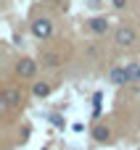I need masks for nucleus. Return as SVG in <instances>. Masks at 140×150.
Returning a JSON list of instances; mask_svg holds the SVG:
<instances>
[{
	"instance_id": "9d476101",
	"label": "nucleus",
	"mask_w": 140,
	"mask_h": 150,
	"mask_svg": "<svg viewBox=\"0 0 140 150\" xmlns=\"http://www.w3.org/2000/svg\"><path fill=\"white\" fill-rule=\"evenodd\" d=\"M50 90H53V84H50V82H34L32 95H34V98H48V95H50Z\"/></svg>"
},
{
	"instance_id": "ddd939ff",
	"label": "nucleus",
	"mask_w": 140,
	"mask_h": 150,
	"mask_svg": "<svg viewBox=\"0 0 140 150\" xmlns=\"http://www.w3.org/2000/svg\"><path fill=\"white\" fill-rule=\"evenodd\" d=\"M45 3H53V0H45Z\"/></svg>"
},
{
	"instance_id": "f03ea898",
	"label": "nucleus",
	"mask_w": 140,
	"mask_h": 150,
	"mask_svg": "<svg viewBox=\"0 0 140 150\" xmlns=\"http://www.w3.org/2000/svg\"><path fill=\"white\" fill-rule=\"evenodd\" d=\"M114 42L119 45V47H130V45H135L138 42V32L132 29V26H119L116 32H114Z\"/></svg>"
},
{
	"instance_id": "9b49d317",
	"label": "nucleus",
	"mask_w": 140,
	"mask_h": 150,
	"mask_svg": "<svg viewBox=\"0 0 140 150\" xmlns=\"http://www.w3.org/2000/svg\"><path fill=\"white\" fill-rule=\"evenodd\" d=\"M93 116H95V119L101 116V92H95V108H93Z\"/></svg>"
},
{
	"instance_id": "6e6552de",
	"label": "nucleus",
	"mask_w": 140,
	"mask_h": 150,
	"mask_svg": "<svg viewBox=\"0 0 140 150\" xmlns=\"http://www.w3.org/2000/svg\"><path fill=\"white\" fill-rule=\"evenodd\" d=\"M93 140H95V142H109V140H111V129H109L106 124H95V127H93Z\"/></svg>"
},
{
	"instance_id": "f257e3e1",
	"label": "nucleus",
	"mask_w": 140,
	"mask_h": 150,
	"mask_svg": "<svg viewBox=\"0 0 140 150\" xmlns=\"http://www.w3.org/2000/svg\"><path fill=\"white\" fill-rule=\"evenodd\" d=\"M29 29H32V37H34V40H48V37L53 34V21H50L48 16H37Z\"/></svg>"
},
{
	"instance_id": "39448f33",
	"label": "nucleus",
	"mask_w": 140,
	"mask_h": 150,
	"mask_svg": "<svg viewBox=\"0 0 140 150\" xmlns=\"http://www.w3.org/2000/svg\"><path fill=\"white\" fill-rule=\"evenodd\" d=\"M109 26H111V24H109V18H106V16H93V18L87 21V29H90L93 34H106V32H109Z\"/></svg>"
},
{
	"instance_id": "f8f14e48",
	"label": "nucleus",
	"mask_w": 140,
	"mask_h": 150,
	"mask_svg": "<svg viewBox=\"0 0 140 150\" xmlns=\"http://www.w3.org/2000/svg\"><path fill=\"white\" fill-rule=\"evenodd\" d=\"M111 5H114L116 11H124V8H127V0H111Z\"/></svg>"
},
{
	"instance_id": "7ed1b4c3",
	"label": "nucleus",
	"mask_w": 140,
	"mask_h": 150,
	"mask_svg": "<svg viewBox=\"0 0 140 150\" xmlns=\"http://www.w3.org/2000/svg\"><path fill=\"white\" fill-rule=\"evenodd\" d=\"M37 66H40V63H37L34 58H19V61H16V74H19L21 79H32V76L37 74Z\"/></svg>"
},
{
	"instance_id": "20e7f679",
	"label": "nucleus",
	"mask_w": 140,
	"mask_h": 150,
	"mask_svg": "<svg viewBox=\"0 0 140 150\" xmlns=\"http://www.w3.org/2000/svg\"><path fill=\"white\" fill-rule=\"evenodd\" d=\"M0 105H3V108H19V105H21V92L13 90V87L3 90V92H0Z\"/></svg>"
},
{
	"instance_id": "423d86ee",
	"label": "nucleus",
	"mask_w": 140,
	"mask_h": 150,
	"mask_svg": "<svg viewBox=\"0 0 140 150\" xmlns=\"http://www.w3.org/2000/svg\"><path fill=\"white\" fill-rule=\"evenodd\" d=\"M109 82H111L114 87L130 84V79H127V69H124V66H114V69L109 71Z\"/></svg>"
},
{
	"instance_id": "0eeeda50",
	"label": "nucleus",
	"mask_w": 140,
	"mask_h": 150,
	"mask_svg": "<svg viewBox=\"0 0 140 150\" xmlns=\"http://www.w3.org/2000/svg\"><path fill=\"white\" fill-rule=\"evenodd\" d=\"M40 63H42L45 69H58V66H61V55H58L56 50H42V53H40Z\"/></svg>"
},
{
	"instance_id": "1a4fd4ad",
	"label": "nucleus",
	"mask_w": 140,
	"mask_h": 150,
	"mask_svg": "<svg viewBox=\"0 0 140 150\" xmlns=\"http://www.w3.org/2000/svg\"><path fill=\"white\" fill-rule=\"evenodd\" d=\"M124 69H127V79H130V84H140V63H138V61L127 63Z\"/></svg>"
}]
</instances>
